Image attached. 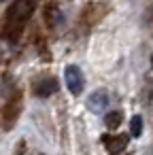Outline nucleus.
Here are the masks:
<instances>
[{
    "mask_svg": "<svg viewBox=\"0 0 153 155\" xmlns=\"http://www.w3.org/2000/svg\"><path fill=\"white\" fill-rule=\"evenodd\" d=\"M32 13H34V0H15L13 7L7 11V21L2 24V36L15 43L24 30V24L30 19Z\"/></svg>",
    "mask_w": 153,
    "mask_h": 155,
    "instance_id": "obj_1",
    "label": "nucleus"
},
{
    "mask_svg": "<svg viewBox=\"0 0 153 155\" xmlns=\"http://www.w3.org/2000/svg\"><path fill=\"white\" fill-rule=\"evenodd\" d=\"M128 140H130V136H125V134H108V136L102 138V142H104V147L111 151V155L123 153L125 147H128Z\"/></svg>",
    "mask_w": 153,
    "mask_h": 155,
    "instance_id": "obj_3",
    "label": "nucleus"
},
{
    "mask_svg": "<svg viewBox=\"0 0 153 155\" xmlns=\"http://www.w3.org/2000/svg\"><path fill=\"white\" fill-rule=\"evenodd\" d=\"M130 134H132L134 138H138V136L142 134V117H140V115H134V117H132V121H130Z\"/></svg>",
    "mask_w": 153,
    "mask_h": 155,
    "instance_id": "obj_8",
    "label": "nucleus"
},
{
    "mask_svg": "<svg viewBox=\"0 0 153 155\" xmlns=\"http://www.w3.org/2000/svg\"><path fill=\"white\" fill-rule=\"evenodd\" d=\"M119 155H130V153H119Z\"/></svg>",
    "mask_w": 153,
    "mask_h": 155,
    "instance_id": "obj_9",
    "label": "nucleus"
},
{
    "mask_svg": "<svg viewBox=\"0 0 153 155\" xmlns=\"http://www.w3.org/2000/svg\"><path fill=\"white\" fill-rule=\"evenodd\" d=\"M64 79H66V87H68V91L72 96H79L83 91V83L85 81H83V74H81V70L77 66H68L64 70Z\"/></svg>",
    "mask_w": 153,
    "mask_h": 155,
    "instance_id": "obj_2",
    "label": "nucleus"
},
{
    "mask_svg": "<svg viewBox=\"0 0 153 155\" xmlns=\"http://www.w3.org/2000/svg\"><path fill=\"white\" fill-rule=\"evenodd\" d=\"M108 94L104 91V89H98V91H94L89 98H87V108L91 110V113H104L106 110V106H108Z\"/></svg>",
    "mask_w": 153,
    "mask_h": 155,
    "instance_id": "obj_4",
    "label": "nucleus"
},
{
    "mask_svg": "<svg viewBox=\"0 0 153 155\" xmlns=\"http://www.w3.org/2000/svg\"><path fill=\"white\" fill-rule=\"evenodd\" d=\"M60 19H62V17H60V9H58L55 5H49V7L45 9V21H47V26L53 28V26L60 24Z\"/></svg>",
    "mask_w": 153,
    "mask_h": 155,
    "instance_id": "obj_6",
    "label": "nucleus"
},
{
    "mask_svg": "<svg viewBox=\"0 0 153 155\" xmlns=\"http://www.w3.org/2000/svg\"><path fill=\"white\" fill-rule=\"evenodd\" d=\"M151 66H153V55H151Z\"/></svg>",
    "mask_w": 153,
    "mask_h": 155,
    "instance_id": "obj_10",
    "label": "nucleus"
},
{
    "mask_svg": "<svg viewBox=\"0 0 153 155\" xmlns=\"http://www.w3.org/2000/svg\"><path fill=\"white\" fill-rule=\"evenodd\" d=\"M55 91H58V81L55 79H43V81H38L34 85V94L41 96V98H47V96H51Z\"/></svg>",
    "mask_w": 153,
    "mask_h": 155,
    "instance_id": "obj_5",
    "label": "nucleus"
},
{
    "mask_svg": "<svg viewBox=\"0 0 153 155\" xmlns=\"http://www.w3.org/2000/svg\"><path fill=\"white\" fill-rule=\"evenodd\" d=\"M121 119H123V115H121L119 110H111V113L104 115V125H106L108 130H115V127L121 125Z\"/></svg>",
    "mask_w": 153,
    "mask_h": 155,
    "instance_id": "obj_7",
    "label": "nucleus"
}]
</instances>
